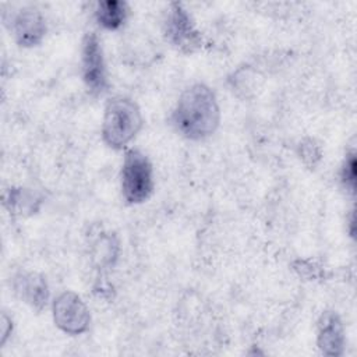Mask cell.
<instances>
[{
    "label": "cell",
    "instance_id": "obj_9",
    "mask_svg": "<svg viewBox=\"0 0 357 357\" xmlns=\"http://www.w3.org/2000/svg\"><path fill=\"white\" fill-rule=\"evenodd\" d=\"M14 290L17 296L40 311L49 300V286L46 279L35 272H21L14 278Z\"/></svg>",
    "mask_w": 357,
    "mask_h": 357
},
{
    "label": "cell",
    "instance_id": "obj_13",
    "mask_svg": "<svg viewBox=\"0 0 357 357\" xmlns=\"http://www.w3.org/2000/svg\"><path fill=\"white\" fill-rule=\"evenodd\" d=\"M300 155L308 166H314L321 159V151L312 139H307L300 144Z\"/></svg>",
    "mask_w": 357,
    "mask_h": 357
},
{
    "label": "cell",
    "instance_id": "obj_6",
    "mask_svg": "<svg viewBox=\"0 0 357 357\" xmlns=\"http://www.w3.org/2000/svg\"><path fill=\"white\" fill-rule=\"evenodd\" d=\"M56 326L67 335H81L88 331L91 314L82 298L74 291H63L53 301Z\"/></svg>",
    "mask_w": 357,
    "mask_h": 357
},
{
    "label": "cell",
    "instance_id": "obj_11",
    "mask_svg": "<svg viewBox=\"0 0 357 357\" xmlns=\"http://www.w3.org/2000/svg\"><path fill=\"white\" fill-rule=\"evenodd\" d=\"M4 204L13 213H24V212H33L35 208V197L25 191L24 188H10L7 195L4 197Z\"/></svg>",
    "mask_w": 357,
    "mask_h": 357
},
{
    "label": "cell",
    "instance_id": "obj_5",
    "mask_svg": "<svg viewBox=\"0 0 357 357\" xmlns=\"http://www.w3.org/2000/svg\"><path fill=\"white\" fill-rule=\"evenodd\" d=\"M81 54L82 79L88 91L95 96L102 95L107 91L109 82L102 43L95 32H88L84 36Z\"/></svg>",
    "mask_w": 357,
    "mask_h": 357
},
{
    "label": "cell",
    "instance_id": "obj_1",
    "mask_svg": "<svg viewBox=\"0 0 357 357\" xmlns=\"http://www.w3.org/2000/svg\"><path fill=\"white\" fill-rule=\"evenodd\" d=\"M172 123L177 132L188 139L211 137L220 123V109L213 91L205 84L184 89L172 113Z\"/></svg>",
    "mask_w": 357,
    "mask_h": 357
},
{
    "label": "cell",
    "instance_id": "obj_4",
    "mask_svg": "<svg viewBox=\"0 0 357 357\" xmlns=\"http://www.w3.org/2000/svg\"><path fill=\"white\" fill-rule=\"evenodd\" d=\"M166 40L178 52L191 54L201 49L202 36L181 3H172L165 22Z\"/></svg>",
    "mask_w": 357,
    "mask_h": 357
},
{
    "label": "cell",
    "instance_id": "obj_7",
    "mask_svg": "<svg viewBox=\"0 0 357 357\" xmlns=\"http://www.w3.org/2000/svg\"><path fill=\"white\" fill-rule=\"evenodd\" d=\"M13 35L22 47L38 46L46 35V21L40 11L33 7L20 10L13 20Z\"/></svg>",
    "mask_w": 357,
    "mask_h": 357
},
{
    "label": "cell",
    "instance_id": "obj_12",
    "mask_svg": "<svg viewBox=\"0 0 357 357\" xmlns=\"http://www.w3.org/2000/svg\"><path fill=\"white\" fill-rule=\"evenodd\" d=\"M340 180H342L343 185L350 192H354V188H356V155H354V152L347 155V158L343 163L342 172H340Z\"/></svg>",
    "mask_w": 357,
    "mask_h": 357
},
{
    "label": "cell",
    "instance_id": "obj_3",
    "mask_svg": "<svg viewBox=\"0 0 357 357\" xmlns=\"http://www.w3.org/2000/svg\"><path fill=\"white\" fill-rule=\"evenodd\" d=\"M153 191V172L149 159L138 149H128L121 166V192L128 204L145 202Z\"/></svg>",
    "mask_w": 357,
    "mask_h": 357
},
{
    "label": "cell",
    "instance_id": "obj_8",
    "mask_svg": "<svg viewBox=\"0 0 357 357\" xmlns=\"http://www.w3.org/2000/svg\"><path fill=\"white\" fill-rule=\"evenodd\" d=\"M317 343L326 356H342L344 350V329L336 311H325L318 319Z\"/></svg>",
    "mask_w": 357,
    "mask_h": 357
},
{
    "label": "cell",
    "instance_id": "obj_2",
    "mask_svg": "<svg viewBox=\"0 0 357 357\" xmlns=\"http://www.w3.org/2000/svg\"><path fill=\"white\" fill-rule=\"evenodd\" d=\"M144 126L138 105L126 96L112 98L102 121V138L112 149H123L130 144Z\"/></svg>",
    "mask_w": 357,
    "mask_h": 357
},
{
    "label": "cell",
    "instance_id": "obj_10",
    "mask_svg": "<svg viewBox=\"0 0 357 357\" xmlns=\"http://www.w3.org/2000/svg\"><path fill=\"white\" fill-rule=\"evenodd\" d=\"M128 15V6L121 0H103L99 1L95 10L98 24L109 31L121 28Z\"/></svg>",
    "mask_w": 357,
    "mask_h": 357
},
{
    "label": "cell",
    "instance_id": "obj_14",
    "mask_svg": "<svg viewBox=\"0 0 357 357\" xmlns=\"http://www.w3.org/2000/svg\"><path fill=\"white\" fill-rule=\"evenodd\" d=\"M11 331H13V321L6 312H3L1 314V336H0V344L1 346L7 342L8 336L11 335Z\"/></svg>",
    "mask_w": 357,
    "mask_h": 357
}]
</instances>
